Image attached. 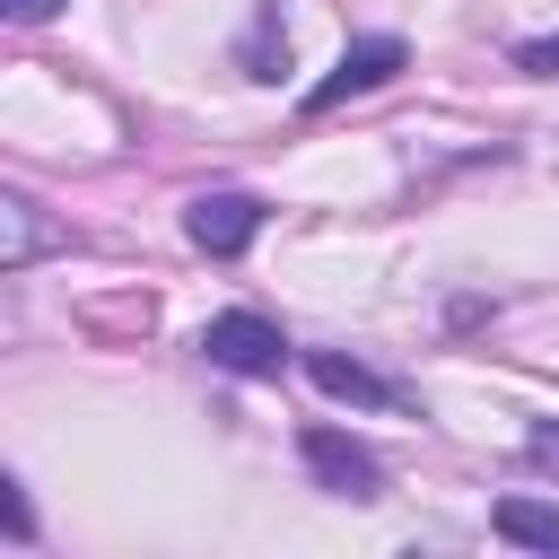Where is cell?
I'll use <instances>...</instances> for the list:
<instances>
[{
	"instance_id": "obj_1",
	"label": "cell",
	"mask_w": 559,
	"mask_h": 559,
	"mask_svg": "<svg viewBox=\"0 0 559 559\" xmlns=\"http://www.w3.org/2000/svg\"><path fill=\"white\" fill-rule=\"evenodd\" d=\"M201 358L210 367H227V376H280L288 367V332L271 323V314H210L201 323Z\"/></svg>"
},
{
	"instance_id": "obj_2",
	"label": "cell",
	"mask_w": 559,
	"mask_h": 559,
	"mask_svg": "<svg viewBox=\"0 0 559 559\" xmlns=\"http://www.w3.org/2000/svg\"><path fill=\"white\" fill-rule=\"evenodd\" d=\"M402 61H411V44H402V35H358V44H349V52H341L314 87H306V114H332V105H349V96L384 87Z\"/></svg>"
},
{
	"instance_id": "obj_3",
	"label": "cell",
	"mask_w": 559,
	"mask_h": 559,
	"mask_svg": "<svg viewBox=\"0 0 559 559\" xmlns=\"http://www.w3.org/2000/svg\"><path fill=\"white\" fill-rule=\"evenodd\" d=\"M297 454H306V472H314L332 498H376V489H384V463H376L358 437H341V428H306Z\"/></svg>"
},
{
	"instance_id": "obj_4",
	"label": "cell",
	"mask_w": 559,
	"mask_h": 559,
	"mask_svg": "<svg viewBox=\"0 0 559 559\" xmlns=\"http://www.w3.org/2000/svg\"><path fill=\"white\" fill-rule=\"evenodd\" d=\"M183 236H192L201 253L236 262V253L262 236V201H253V192H201V201L183 210Z\"/></svg>"
},
{
	"instance_id": "obj_5",
	"label": "cell",
	"mask_w": 559,
	"mask_h": 559,
	"mask_svg": "<svg viewBox=\"0 0 559 559\" xmlns=\"http://www.w3.org/2000/svg\"><path fill=\"white\" fill-rule=\"evenodd\" d=\"M306 376L332 393V402H358V411H402V384L376 376L367 358H341V349H306Z\"/></svg>"
},
{
	"instance_id": "obj_6",
	"label": "cell",
	"mask_w": 559,
	"mask_h": 559,
	"mask_svg": "<svg viewBox=\"0 0 559 559\" xmlns=\"http://www.w3.org/2000/svg\"><path fill=\"white\" fill-rule=\"evenodd\" d=\"M489 524H498V542H515V550H550V559H559V507H550V498H524V489H515V498L489 507Z\"/></svg>"
},
{
	"instance_id": "obj_7",
	"label": "cell",
	"mask_w": 559,
	"mask_h": 559,
	"mask_svg": "<svg viewBox=\"0 0 559 559\" xmlns=\"http://www.w3.org/2000/svg\"><path fill=\"white\" fill-rule=\"evenodd\" d=\"M44 245H52V227L35 218V201H26V192H9V201H0V262H9V271H26Z\"/></svg>"
},
{
	"instance_id": "obj_8",
	"label": "cell",
	"mask_w": 559,
	"mask_h": 559,
	"mask_svg": "<svg viewBox=\"0 0 559 559\" xmlns=\"http://www.w3.org/2000/svg\"><path fill=\"white\" fill-rule=\"evenodd\" d=\"M288 70V26H280V9H253V26H245V79H280Z\"/></svg>"
},
{
	"instance_id": "obj_9",
	"label": "cell",
	"mask_w": 559,
	"mask_h": 559,
	"mask_svg": "<svg viewBox=\"0 0 559 559\" xmlns=\"http://www.w3.org/2000/svg\"><path fill=\"white\" fill-rule=\"evenodd\" d=\"M0 515H9V542H35V507H26L17 480H0Z\"/></svg>"
},
{
	"instance_id": "obj_10",
	"label": "cell",
	"mask_w": 559,
	"mask_h": 559,
	"mask_svg": "<svg viewBox=\"0 0 559 559\" xmlns=\"http://www.w3.org/2000/svg\"><path fill=\"white\" fill-rule=\"evenodd\" d=\"M515 70H533V79H559V35H533V44H515Z\"/></svg>"
},
{
	"instance_id": "obj_11",
	"label": "cell",
	"mask_w": 559,
	"mask_h": 559,
	"mask_svg": "<svg viewBox=\"0 0 559 559\" xmlns=\"http://www.w3.org/2000/svg\"><path fill=\"white\" fill-rule=\"evenodd\" d=\"M0 9H9V17H17V26H44V17H52V9H61V0H0Z\"/></svg>"
},
{
	"instance_id": "obj_12",
	"label": "cell",
	"mask_w": 559,
	"mask_h": 559,
	"mask_svg": "<svg viewBox=\"0 0 559 559\" xmlns=\"http://www.w3.org/2000/svg\"><path fill=\"white\" fill-rule=\"evenodd\" d=\"M524 445H533V463H559V428H533Z\"/></svg>"
}]
</instances>
